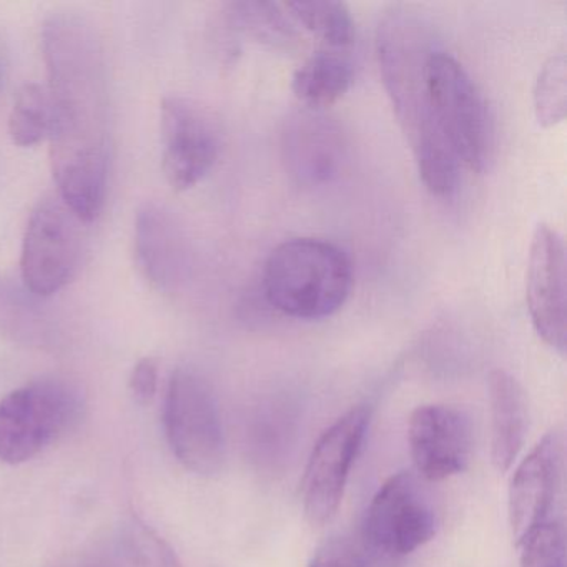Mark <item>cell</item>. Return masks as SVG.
Masks as SVG:
<instances>
[{
  "label": "cell",
  "mask_w": 567,
  "mask_h": 567,
  "mask_svg": "<svg viewBox=\"0 0 567 567\" xmlns=\"http://www.w3.org/2000/svg\"><path fill=\"white\" fill-rule=\"evenodd\" d=\"M564 464V434L554 427L520 461L511 477L507 514L514 543L549 520Z\"/></svg>",
  "instance_id": "4fadbf2b"
},
{
  "label": "cell",
  "mask_w": 567,
  "mask_h": 567,
  "mask_svg": "<svg viewBox=\"0 0 567 567\" xmlns=\"http://www.w3.org/2000/svg\"><path fill=\"white\" fill-rule=\"evenodd\" d=\"M52 132V104L48 87L39 84H25L9 117V134L19 147H34Z\"/></svg>",
  "instance_id": "44dd1931"
},
{
  "label": "cell",
  "mask_w": 567,
  "mask_h": 567,
  "mask_svg": "<svg viewBox=\"0 0 567 567\" xmlns=\"http://www.w3.org/2000/svg\"><path fill=\"white\" fill-rule=\"evenodd\" d=\"M519 567H566V534L563 524L547 520L516 544Z\"/></svg>",
  "instance_id": "cb8c5ba5"
},
{
  "label": "cell",
  "mask_w": 567,
  "mask_h": 567,
  "mask_svg": "<svg viewBox=\"0 0 567 567\" xmlns=\"http://www.w3.org/2000/svg\"><path fill=\"white\" fill-rule=\"evenodd\" d=\"M287 12L274 2H234L227 6L225 24L245 38L271 49H291L298 32Z\"/></svg>",
  "instance_id": "d6986e66"
},
{
  "label": "cell",
  "mask_w": 567,
  "mask_h": 567,
  "mask_svg": "<svg viewBox=\"0 0 567 567\" xmlns=\"http://www.w3.org/2000/svg\"><path fill=\"white\" fill-rule=\"evenodd\" d=\"M353 288L350 258L320 238H291L278 245L264 270L268 303L287 317L321 320L337 313Z\"/></svg>",
  "instance_id": "3957f363"
},
{
  "label": "cell",
  "mask_w": 567,
  "mask_h": 567,
  "mask_svg": "<svg viewBox=\"0 0 567 567\" xmlns=\"http://www.w3.org/2000/svg\"><path fill=\"white\" fill-rule=\"evenodd\" d=\"M368 423L370 411L364 406L353 408L338 417L315 444L301 483L305 519L311 526H324L340 509Z\"/></svg>",
  "instance_id": "9c48e42d"
},
{
  "label": "cell",
  "mask_w": 567,
  "mask_h": 567,
  "mask_svg": "<svg viewBox=\"0 0 567 567\" xmlns=\"http://www.w3.org/2000/svg\"><path fill=\"white\" fill-rule=\"evenodd\" d=\"M436 513L420 477L401 471L384 481L368 506L363 539L383 557H403L430 543L436 534Z\"/></svg>",
  "instance_id": "ba28073f"
},
{
  "label": "cell",
  "mask_w": 567,
  "mask_h": 567,
  "mask_svg": "<svg viewBox=\"0 0 567 567\" xmlns=\"http://www.w3.org/2000/svg\"><path fill=\"white\" fill-rule=\"evenodd\" d=\"M74 567H131L122 554L121 547L115 543L114 536L109 543L95 547L87 556L82 557Z\"/></svg>",
  "instance_id": "4316f807"
},
{
  "label": "cell",
  "mask_w": 567,
  "mask_h": 567,
  "mask_svg": "<svg viewBox=\"0 0 567 567\" xmlns=\"http://www.w3.org/2000/svg\"><path fill=\"white\" fill-rule=\"evenodd\" d=\"M165 178L175 190L200 184L214 168L220 152L217 122L194 99L171 95L161 105Z\"/></svg>",
  "instance_id": "30bf717a"
},
{
  "label": "cell",
  "mask_w": 567,
  "mask_h": 567,
  "mask_svg": "<svg viewBox=\"0 0 567 567\" xmlns=\"http://www.w3.org/2000/svg\"><path fill=\"white\" fill-rule=\"evenodd\" d=\"M52 104L51 164L62 200L85 221L101 214L111 157L107 62L97 29L74 12L42 28Z\"/></svg>",
  "instance_id": "6da1fadb"
},
{
  "label": "cell",
  "mask_w": 567,
  "mask_h": 567,
  "mask_svg": "<svg viewBox=\"0 0 567 567\" xmlns=\"http://www.w3.org/2000/svg\"><path fill=\"white\" fill-rule=\"evenodd\" d=\"M567 112V59L553 55L540 69L534 87V114L543 127H556Z\"/></svg>",
  "instance_id": "603a6c76"
},
{
  "label": "cell",
  "mask_w": 567,
  "mask_h": 567,
  "mask_svg": "<svg viewBox=\"0 0 567 567\" xmlns=\"http://www.w3.org/2000/svg\"><path fill=\"white\" fill-rule=\"evenodd\" d=\"M128 390L138 404H148L154 400L158 390V363L155 358L137 361L128 378Z\"/></svg>",
  "instance_id": "d4e9b609"
},
{
  "label": "cell",
  "mask_w": 567,
  "mask_h": 567,
  "mask_svg": "<svg viewBox=\"0 0 567 567\" xmlns=\"http://www.w3.org/2000/svg\"><path fill=\"white\" fill-rule=\"evenodd\" d=\"M437 51L430 22L406 6L384 12L377 29L378 64L398 122L413 148L421 181L437 197L457 188L461 162L434 125L427 64Z\"/></svg>",
  "instance_id": "7a4b0ae2"
},
{
  "label": "cell",
  "mask_w": 567,
  "mask_h": 567,
  "mask_svg": "<svg viewBox=\"0 0 567 567\" xmlns=\"http://www.w3.org/2000/svg\"><path fill=\"white\" fill-rule=\"evenodd\" d=\"M353 78L350 52L321 48L297 69L291 89L303 107L323 111L350 91Z\"/></svg>",
  "instance_id": "e0dca14e"
},
{
  "label": "cell",
  "mask_w": 567,
  "mask_h": 567,
  "mask_svg": "<svg viewBox=\"0 0 567 567\" xmlns=\"http://www.w3.org/2000/svg\"><path fill=\"white\" fill-rule=\"evenodd\" d=\"M491 416V461L499 473L513 467L529 427L526 391L504 370L491 371L487 380Z\"/></svg>",
  "instance_id": "2e32d148"
},
{
  "label": "cell",
  "mask_w": 567,
  "mask_h": 567,
  "mask_svg": "<svg viewBox=\"0 0 567 567\" xmlns=\"http://www.w3.org/2000/svg\"><path fill=\"white\" fill-rule=\"evenodd\" d=\"M344 137L323 111L303 107L285 121L281 154L290 177L305 187L328 184L344 162Z\"/></svg>",
  "instance_id": "5bb4252c"
},
{
  "label": "cell",
  "mask_w": 567,
  "mask_h": 567,
  "mask_svg": "<svg viewBox=\"0 0 567 567\" xmlns=\"http://www.w3.org/2000/svg\"><path fill=\"white\" fill-rule=\"evenodd\" d=\"M114 539L132 567H184L164 537L138 517L122 520Z\"/></svg>",
  "instance_id": "7402d4cb"
},
{
  "label": "cell",
  "mask_w": 567,
  "mask_h": 567,
  "mask_svg": "<svg viewBox=\"0 0 567 567\" xmlns=\"http://www.w3.org/2000/svg\"><path fill=\"white\" fill-rule=\"evenodd\" d=\"M566 245L550 225H537L526 271V300L534 330L547 347L566 353Z\"/></svg>",
  "instance_id": "8fae6325"
},
{
  "label": "cell",
  "mask_w": 567,
  "mask_h": 567,
  "mask_svg": "<svg viewBox=\"0 0 567 567\" xmlns=\"http://www.w3.org/2000/svg\"><path fill=\"white\" fill-rule=\"evenodd\" d=\"M290 18L303 25L321 48L331 51L350 52L354 44V21L350 9L334 0H300L285 4Z\"/></svg>",
  "instance_id": "ffe728a7"
},
{
  "label": "cell",
  "mask_w": 567,
  "mask_h": 567,
  "mask_svg": "<svg viewBox=\"0 0 567 567\" xmlns=\"http://www.w3.org/2000/svg\"><path fill=\"white\" fill-rule=\"evenodd\" d=\"M84 224L61 195H48L35 205L21 254L22 281L32 295L51 297L78 275L84 257Z\"/></svg>",
  "instance_id": "52a82bcc"
},
{
  "label": "cell",
  "mask_w": 567,
  "mask_h": 567,
  "mask_svg": "<svg viewBox=\"0 0 567 567\" xmlns=\"http://www.w3.org/2000/svg\"><path fill=\"white\" fill-rule=\"evenodd\" d=\"M427 94L434 125L457 161L471 171H486L496 142L489 105L466 69L441 49L427 64Z\"/></svg>",
  "instance_id": "5b68a950"
},
{
  "label": "cell",
  "mask_w": 567,
  "mask_h": 567,
  "mask_svg": "<svg viewBox=\"0 0 567 567\" xmlns=\"http://www.w3.org/2000/svg\"><path fill=\"white\" fill-rule=\"evenodd\" d=\"M308 567H358V560L347 544L331 540L318 550Z\"/></svg>",
  "instance_id": "484cf974"
},
{
  "label": "cell",
  "mask_w": 567,
  "mask_h": 567,
  "mask_svg": "<svg viewBox=\"0 0 567 567\" xmlns=\"http://www.w3.org/2000/svg\"><path fill=\"white\" fill-rule=\"evenodd\" d=\"M168 446L178 463L198 476H215L225 461L217 398L197 371L181 368L168 381L164 404Z\"/></svg>",
  "instance_id": "8992f818"
},
{
  "label": "cell",
  "mask_w": 567,
  "mask_h": 567,
  "mask_svg": "<svg viewBox=\"0 0 567 567\" xmlns=\"http://www.w3.org/2000/svg\"><path fill=\"white\" fill-rule=\"evenodd\" d=\"M81 391L65 380L45 378L0 400V461L22 464L44 453L82 420Z\"/></svg>",
  "instance_id": "277c9868"
},
{
  "label": "cell",
  "mask_w": 567,
  "mask_h": 567,
  "mask_svg": "<svg viewBox=\"0 0 567 567\" xmlns=\"http://www.w3.org/2000/svg\"><path fill=\"white\" fill-rule=\"evenodd\" d=\"M408 443L417 477L440 483L463 473L473 450L466 411L453 404H423L411 413Z\"/></svg>",
  "instance_id": "7c38bea8"
},
{
  "label": "cell",
  "mask_w": 567,
  "mask_h": 567,
  "mask_svg": "<svg viewBox=\"0 0 567 567\" xmlns=\"http://www.w3.org/2000/svg\"><path fill=\"white\" fill-rule=\"evenodd\" d=\"M28 288L0 280V331L11 340L32 348L54 344L55 327L49 313Z\"/></svg>",
  "instance_id": "ac0fdd59"
},
{
  "label": "cell",
  "mask_w": 567,
  "mask_h": 567,
  "mask_svg": "<svg viewBox=\"0 0 567 567\" xmlns=\"http://www.w3.org/2000/svg\"><path fill=\"white\" fill-rule=\"evenodd\" d=\"M135 258L142 275L161 291H175L190 274V244L168 208L145 202L135 218Z\"/></svg>",
  "instance_id": "9a60e30c"
}]
</instances>
